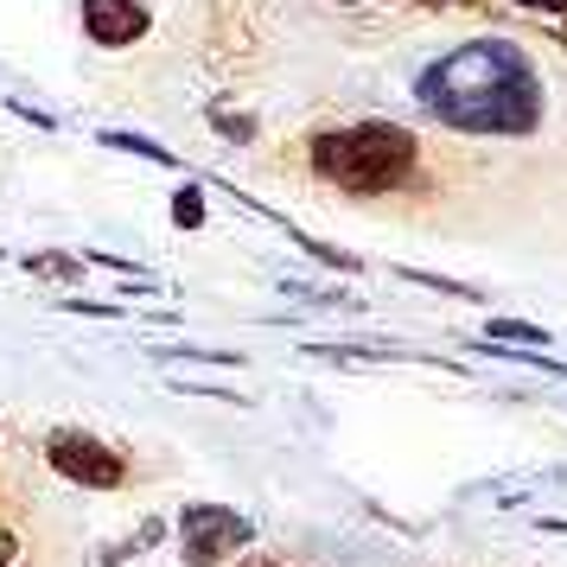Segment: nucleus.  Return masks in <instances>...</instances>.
<instances>
[{"label": "nucleus", "instance_id": "2", "mask_svg": "<svg viewBox=\"0 0 567 567\" xmlns=\"http://www.w3.org/2000/svg\"><path fill=\"white\" fill-rule=\"evenodd\" d=\"M312 166L344 192H395L414 173V134L395 122H358L312 141Z\"/></svg>", "mask_w": 567, "mask_h": 567}, {"label": "nucleus", "instance_id": "11", "mask_svg": "<svg viewBox=\"0 0 567 567\" xmlns=\"http://www.w3.org/2000/svg\"><path fill=\"white\" fill-rule=\"evenodd\" d=\"M13 555H20V542H13L7 529H0V567H13Z\"/></svg>", "mask_w": 567, "mask_h": 567}, {"label": "nucleus", "instance_id": "7", "mask_svg": "<svg viewBox=\"0 0 567 567\" xmlns=\"http://www.w3.org/2000/svg\"><path fill=\"white\" fill-rule=\"evenodd\" d=\"M491 338H511V344H548V332H542V326H529V319H497V326H491Z\"/></svg>", "mask_w": 567, "mask_h": 567}, {"label": "nucleus", "instance_id": "10", "mask_svg": "<svg viewBox=\"0 0 567 567\" xmlns=\"http://www.w3.org/2000/svg\"><path fill=\"white\" fill-rule=\"evenodd\" d=\"M32 268H39V275H78L64 256H32Z\"/></svg>", "mask_w": 567, "mask_h": 567}, {"label": "nucleus", "instance_id": "12", "mask_svg": "<svg viewBox=\"0 0 567 567\" xmlns=\"http://www.w3.org/2000/svg\"><path fill=\"white\" fill-rule=\"evenodd\" d=\"M516 7H536V13H567V0H516Z\"/></svg>", "mask_w": 567, "mask_h": 567}, {"label": "nucleus", "instance_id": "3", "mask_svg": "<svg viewBox=\"0 0 567 567\" xmlns=\"http://www.w3.org/2000/svg\"><path fill=\"white\" fill-rule=\"evenodd\" d=\"M45 460H52L58 478H71V485H83V491H115L128 478V460H122L115 446H103L96 434H71V427H58V434L45 440Z\"/></svg>", "mask_w": 567, "mask_h": 567}, {"label": "nucleus", "instance_id": "9", "mask_svg": "<svg viewBox=\"0 0 567 567\" xmlns=\"http://www.w3.org/2000/svg\"><path fill=\"white\" fill-rule=\"evenodd\" d=\"M210 122H217L224 134H236V141H249V134H256V128H249V115H224V109H210Z\"/></svg>", "mask_w": 567, "mask_h": 567}, {"label": "nucleus", "instance_id": "4", "mask_svg": "<svg viewBox=\"0 0 567 567\" xmlns=\"http://www.w3.org/2000/svg\"><path fill=\"white\" fill-rule=\"evenodd\" d=\"M179 529H185V561H192V567H217L224 555L249 548V536H256V529H249V516L224 511V504H185Z\"/></svg>", "mask_w": 567, "mask_h": 567}, {"label": "nucleus", "instance_id": "8", "mask_svg": "<svg viewBox=\"0 0 567 567\" xmlns=\"http://www.w3.org/2000/svg\"><path fill=\"white\" fill-rule=\"evenodd\" d=\"M173 217H179L185 230H198V224H205V205H198V192H179V205H173Z\"/></svg>", "mask_w": 567, "mask_h": 567}, {"label": "nucleus", "instance_id": "13", "mask_svg": "<svg viewBox=\"0 0 567 567\" xmlns=\"http://www.w3.org/2000/svg\"><path fill=\"white\" fill-rule=\"evenodd\" d=\"M249 567H268V561H249Z\"/></svg>", "mask_w": 567, "mask_h": 567}, {"label": "nucleus", "instance_id": "6", "mask_svg": "<svg viewBox=\"0 0 567 567\" xmlns=\"http://www.w3.org/2000/svg\"><path fill=\"white\" fill-rule=\"evenodd\" d=\"M103 147H122V154H141V159L173 166V154H166V147H154V141H141V134H103Z\"/></svg>", "mask_w": 567, "mask_h": 567}, {"label": "nucleus", "instance_id": "5", "mask_svg": "<svg viewBox=\"0 0 567 567\" xmlns=\"http://www.w3.org/2000/svg\"><path fill=\"white\" fill-rule=\"evenodd\" d=\"M154 27L147 0H83V32L103 45V52H122V45H141Z\"/></svg>", "mask_w": 567, "mask_h": 567}, {"label": "nucleus", "instance_id": "1", "mask_svg": "<svg viewBox=\"0 0 567 567\" xmlns=\"http://www.w3.org/2000/svg\"><path fill=\"white\" fill-rule=\"evenodd\" d=\"M414 103L460 134H529L542 122V78L511 39H472L414 78Z\"/></svg>", "mask_w": 567, "mask_h": 567}]
</instances>
